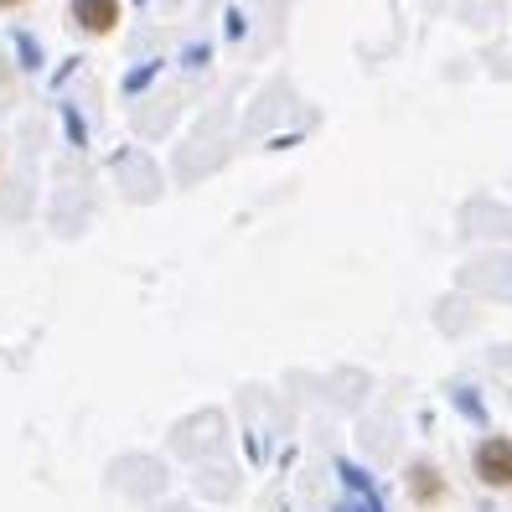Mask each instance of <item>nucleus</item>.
I'll return each mask as SVG.
<instances>
[{
  "mask_svg": "<svg viewBox=\"0 0 512 512\" xmlns=\"http://www.w3.org/2000/svg\"><path fill=\"white\" fill-rule=\"evenodd\" d=\"M471 471L487 492H512V435H487L471 450Z\"/></svg>",
  "mask_w": 512,
  "mask_h": 512,
  "instance_id": "1",
  "label": "nucleus"
},
{
  "mask_svg": "<svg viewBox=\"0 0 512 512\" xmlns=\"http://www.w3.org/2000/svg\"><path fill=\"white\" fill-rule=\"evenodd\" d=\"M404 487H409L414 507H425V512L445 507V497H450V487H445V471H440L435 461H409V471H404Z\"/></svg>",
  "mask_w": 512,
  "mask_h": 512,
  "instance_id": "2",
  "label": "nucleus"
},
{
  "mask_svg": "<svg viewBox=\"0 0 512 512\" xmlns=\"http://www.w3.org/2000/svg\"><path fill=\"white\" fill-rule=\"evenodd\" d=\"M119 0H73V26L83 37H109L119 32Z\"/></svg>",
  "mask_w": 512,
  "mask_h": 512,
  "instance_id": "3",
  "label": "nucleus"
},
{
  "mask_svg": "<svg viewBox=\"0 0 512 512\" xmlns=\"http://www.w3.org/2000/svg\"><path fill=\"white\" fill-rule=\"evenodd\" d=\"M21 6H32V0H0V11H21Z\"/></svg>",
  "mask_w": 512,
  "mask_h": 512,
  "instance_id": "4",
  "label": "nucleus"
}]
</instances>
